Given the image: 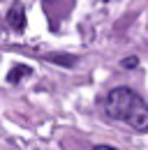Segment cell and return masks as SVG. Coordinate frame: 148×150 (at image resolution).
<instances>
[{"label":"cell","instance_id":"1","mask_svg":"<svg viewBox=\"0 0 148 150\" xmlns=\"http://www.w3.org/2000/svg\"><path fill=\"white\" fill-rule=\"evenodd\" d=\"M104 111L113 120L127 122L132 129L148 132V104L132 88H113L104 99Z\"/></svg>","mask_w":148,"mask_h":150},{"label":"cell","instance_id":"2","mask_svg":"<svg viewBox=\"0 0 148 150\" xmlns=\"http://www.w3.org/2000/svg\"><path fill=\"white\" fill-rule=\"evenodd\" d=\"M7 23L16 30V33H23L26 30V12H23V5H12L9 12H7Z\"/></svg>","mask_w":148,"mask_h":150},{"label":"cell","instance_id":"3","mask_svg":"<svg viewBox=\"0 0 148 150\" xmlns=\"http://www.w3.org/2000/svg\"><path fill=\"white\" fill-rule=\"evenodd\" d=\"M46 60L53 62V65H60V67H74V65L79 62L76 56H67V53H49Z\"/></svg>","mask_w":148,"mask_h":150},{"label":"cell","instance_id":"4","mask_svg":"<svg viewBox=\"0 0 148 150\" xmlns=\"http://www.w3.org/2000/svg\"><path fill=\"white\" fill-rule=\"evenodd\" d=\"M30 72H33V69H30L28 65H14V67L9 69V74H7V81H9V83H18L23 76H30Z\"/></svg>","mask_w":148,"mask_h":150},{"label":"cell","instance_id":"5","mask_svg":"<svg viewBox=\"0 0 148 150\" xmlns=\"http://www.w3.org/2000/svg\"><path fill=\"white\" fill-rule=\"evenodd\" d=\"M137 65H139V58L137 56H130V58H123V60H120V67H123V69H134Z\"/></svg>","mask_w":148,"mask_h":150}]
</instances>
